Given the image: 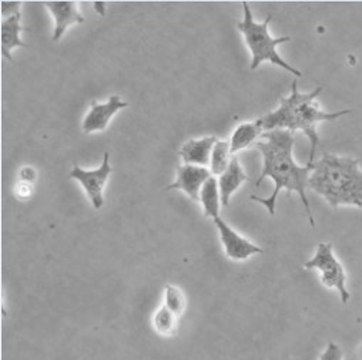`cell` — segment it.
Returning a JSON list of instances; mask_svg holds the SVG:
<instances>
[{
    "label": "cell",
    "mask_w": 362,
    "mask_h": 360,
    "mask_svg": "<svg viewBox=\"0 0 362 360\" xmlns=\"http://www.w3.org/2000/svg\"><path fill=\"white\" fill-rule=\"evenodd\" d=\"M294 134L287 130H273L265 131L259 140L255 143L257 150L261 152L264 164L262 171L257 179L255 187L258 188L265 178H271L276 184V188L268 198L251 196V200L262 204L269 215L276 214V204L281 190H286L288 196L291 193H297L301 198V203L305 207V212L308 215L310 224L314 228L315 220L311 212V207L307 198L308 179L313 172V165L300 167L293 155L294 148Z\"/></svg>",
    "instance_id": "obj_1"
},
{
    "label": "cell",
    "mask_w": 362,
    "mask_h": 360,
    "mask_svg": "<svg viewBox=\"0 0 362 360\" xmlns=\"http://www.w3.org/2000/svg\"><path fill=\"white\" fill-rule=\"evenodd\" d=\"M321 92L322 88L317 87L311 93H300L298 81L296 78L293 81L291 95L288 97H281L279 109L257 120L264 133L273 130H287L294 134L297 131H303L308 137L311 147L308 165L315 162V150L318 145L317 124L322 121L332 123L346 114H351V110H339L334 113L321 110L315 102Z\"/></svg>",
    "instance_id": "obj_2"
},
{
    "label": "cell",
    "mask_w": 362,
    "mask_h": 360,
    "mask_svg": "<svg viewBox=\"0 0 362 360\" xmlns=\"http://www.w3.org/2000/svg\"><path fill=\"white\" fill-rule=\"evenodd\" d=\"M308 188L332 207L362 208V169L359 161L325 152L313 164Z\"/></svg>",
    "instance_id": "obj_3"
},
{
    "label": "cell",
    "mask_w": 362,
    "mask_h": 360,
    "mask_svg": "<svg viewBox=\"0 0 362 360\" xmlns=\"http://www.w3.org/2000/svg\"><path fill=\"white\" fill-rule=\"evenodd\" d=\"M243 11H244V20L237 23V29L241 32L244 36L245 44L251 52V70H255L262 61H269L271 64L279 66L284 68L286 71L291 73L297 78L303 77V71L293 67L288 64L279 53H277V46L290 42V36L284 37H273L269 35L268 25L271 22V15H267L265 20L262 23H257L254 20V16L251 13L250 5L247 2L243 4Z\"/></svg>",
    "instance_id": "obj_4"
},
{
    "label": "cell",
    "mask_w": 362,
    "mask_h": 360,
    "mask_svg": "<svg viewBox=\"0 0 362 360\" xmlns=\"http://www.w3.org/2000/svg\"><path fill=\"white\" fill-rule=\"evenodd\" d=\"M305 269H318L321 272V284L325 288L338 291L341 301L346 305L351 299V294L346 289V274L342 263L335 258L332 244L321 242L318 244L315 255L304 262Z\"/></svg>",
    "instance_id": "obj_5"
},
{
    "label": "cell",
    "mask_w": 362,
    "mask_h": 360,
    "mask_svg": "<svg viewBox=\"0 0 362 360\" xmlns=\"http://www.w3.org/2000/svg\"><path fill=\"white\" fill-rule=\"evenodd\" d=\"M110 174H112L110 154L105 152L103 162L98 169L86 171L81 167L74 165L69 175H70V178L76 179V181H78L83 186L87 197L90 198V201H92V204H93V208L100 210L105 204L103 190H105V186L107 183Z\"/></svg>",
    "instance_id": "obj_6"
},
{
    "label": "cell",
    "mask_w": 362,
    "mask_h": 360,
    "mask_svg": "<svg viewBox=\"0 0 362 360\" xmlns=\"http://www.w3.org/2000/svg\"><path fill=\"white\" fill-rule=\"evenodd\" d=\"M218 232L220 241L224 246L226 255L233 260H245L255 253H262V249L248 241L247 238L241 236L237 231H234L223 218L217 217L213 220Z\"/></svg>",
    "instance_id": "obj_7"
},
{
    "label": "cell",
    "mask_w": 362,
    "mask_h": 360,
    "mask_svg": "<svg viewBox=\"0 0 362 360\" xmlns=\"http://www.w3.org/2000/svg\"><path fill=\"white\" fill-rule=\"evenodd\" d=\"M211 176H213L211 171L207 169L206 167H199V165L178 167L175 181L167 186L164 190L165 191L180 190L186 193V196L193 201H200L202 188L206 184L207 179H210Z\"/></svg>",
    "instance_id": "obj_8"
},
{
    "label": "cell",
    "mask_w": 362,
    "mask_h": 360,
    "mask_svg": "<svg viewBox=\"0 0 362 360\" xmlns=\"http://www.w3.org/2000/svg\"><path fill=\"white\" fill-rule=\"evenodd\" d=\"M127 106L129 103L123 102L120 96H112L106 104H99L98 102H93L90 112L84 117L83 133L90 134L95 131H105L113 116L122 109H126Z\"/></svg>",
    "instance_id": "obj_9"
},
{
    "label": "cell",
    "mask_w": 362,
    "mask_h": 360,
    "mask_svg": "<svg viewBox=\"0 0 362 360\" xmlns=\"http://www.w3.org/2000/svg\"><path fill=\"white\" fill-rule=\"evenodd\" d=\"M45 6L50 11L54 19L53 42H59L69 26L81 25L84 22L83 15L78 11V4L71 0H62V2H45Z\"/></svg>",
    "instance_id": "obj_10"
},
{
    "label": "cell",
    "mask_w": 362,
    "mask_h": 360,
    "mask_svg": "<svg viewBox=\"0 0 362 360\" xmlns=\"http://www.w3.org/2000/svg\"><path fill=\"white\" fill-rule=\"evenodd\" d=\"M217 143V138L204 137L200 140H189L180 148V155L186 165L207 167L211 162V152Z\"/></svg>",
    "instance_id": "obj_11"
},
{
    "label": "cell",
    "mask_w": 362,
    "mask_h": 360,
    "mask_svg": "<svg viewBox=\"0 0 362 360\" xmlns=\"http://www.w3.org/2000/svg\"><path fill=\"white\" fill-rule=\"evenodd\" d=\"M248 181L247 174L243 171V167L240 165L238 157L233 155L231 162L228 168L220 175L218 178V188H220V197H221V204L224 207L230 205V198L231 196L240 188L243 183Z\"/></svg>",
    "instance_id": "obj_12"
},
{
    "label": "cell",
    "mask_w": 362,
    "mask_h": 360,
    "mask_svg": "<svg viewBox=\"0 0 362 360\" xmlns=\"http://www.w3.org/2000/svg\"><path fill=\"white\" fill-rule=\"evenodd\" d=\"M22 13H18L9 19H5L0 25V49H2V54L9 61H13L12 50L16 47H28L26 43L22 42L21 33L23 32V28L21 25Z\"/></svg>",
    "instance_id": "obj_13"
},
{
    "label": "cell",
    "mask_w": 362,
    "mask_h": 360,
    "mask_svg": "<svg viewBox=\"0 0 362 360\" xmlns=\"http://www.w3.org/2000/svg\"><path fill=\"white\" fill-rule=\"evenodd\" d=\"M264 134V130L261 128L259 123L255 120L254 123H243L240 124L230 140V147H231V154L234 155L235 152L247 148L252 143H257L258 138Z\"/></svg>",
    "instance_id": "obj_14"
},
{
    "label": "cell",
    "mask_w": 362,
    "mask_h": 360,
    "mask_svg": "<svg viewBox=\"0 0 362 360\" xmlns=\"http://www.w3.org/2000/svg\"><path fill=\"white\" fill-rule=\"evenodd\" d=\"M200 201L203 204V211L206 218H217L220 217V205H221V197H220V188H218V179L210 178L206 181V184L202 188L200 193Z\"/></svg>",
    "instance_id": "obj_15"
},
{
    "label": "cell",
    "mask_w": 362,
    "mask_h": 360,
    "mask_svg": "<svg viewBox=\"0 0 362 360\" xmlns=\"http://www.w3.org/2000/svg\"><path fill=\"white\" fill-rule=\"evenodd\" d=\"M153 329L161 336H173L178 329V316L163 305L153 316Z\"/></svg>",
    "instance_id": "obj_16"
},
{
    "label": "cell",
    "mask_w": 362,
    "mask_h": 360,
    "mask_svg": "<svg viewBox=\"0 0 362 360\" xmlns=\"http://www.w3.org/2000/svg\"><path fill=\"white\" fill-rule=\"evenodd\" d=\"M231 158H233V154H231L230 143L217 141L211 152V162H210L211 174L220 176L228 168Z\"/></svg>",
    "instance_id": "obj_17"
},
{
    "label": "cell",
    "mask_w": 362,
    "mask_h": 360,
    "mask_svg": "<svg viewBox=\"0 0 362 360\" xmlns=\"http://www.w3.org/2000/svg\"><path fill=\"white\" fill-rule=\"evenodd\" d=\"M163 305L167 306L174 315H177L180 318L186 311V296L183 292H181V289H178L173 285H165Z\"/></svg>",
    "instance_id": "obj_18"
},
{
    "label": "cell",
    "mask_w": 362,
    "mask_h": 360,
    "mask_svg": "<svg viewBox=\"0 0 362 360\" xmlns=\"http://www.w3.org/2000/svg\"><path fill=\"white\" fill-rule=\"evenodd\" d=\"M320 360H342V349L334 342H329L325 350L321 353Z\"/></svg>",
    "instance_id": "obj_19"
},
{
    "label": "cell",
    "mask_w": 362,
    "mask_h": 360,
    "mask_svg": "<svg viewBox=\"0 0 362 360\" xmlns=\"http://www.w3.org/2000/svg\"><path fill=\"white\" fill-rule=\"evenodd\" d=\"M21 2H2V18L9 19L18 13H21Z\"/></svg>",
    "instance_id": "obj_20"
},
{
    "label": "cell",
    "mask_w": 362,
    "mask_h": 360,
    "mask_svg": "<svg viewBox=\"0 0 362 360\" xmlns=\"http://www.w3.org/2000/svg\"><path fill=\"white\" fill-rule=\"evenodd\" d=\"M16 194H18L19 198L26 200L28 197L32 196V184H30V183H26V181H22V183L16 187Z\"/></svg>",
    "instance_id": "obj_21"
},
{
    "label": "cell",
    "mask_w": 362,
    "mask_h": 360,
    "mask_svg": "<svg viewBox=\"0 0 362 360\" xmlns=\"http://www.w3.org/2000/svg\"><path fill=\"white\" fill-rule=\"evenodd\" d=\"M21 176H22V181H26V183H33L35 178H36V172L33 168L30 167H26L22 169L21 172Z\"/></svg>",
    "instance_id": "obj_22"
}]
</instances>
